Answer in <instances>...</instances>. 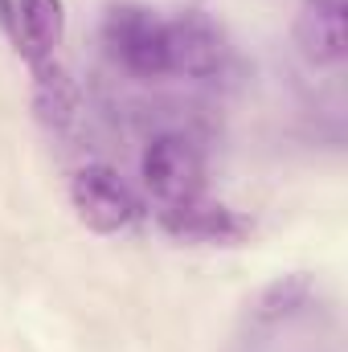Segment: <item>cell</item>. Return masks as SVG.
<instances>
[{"label": "cell", "instance_id": "obj_7", "mask_svg": "<svg viewBox=\"0 0 348 352\" xmlns=\"http://www.w3.org/2000/svg\"><path fill=\"white\" fill-rule=\"evenodd\" d=\"M345 0H307L295 21V41L312 66H336L348 50Z\"/></svg>", "mask_w": 348, "mask_h": 352}, {"label": "cell", "instance_id": "obj_6", "mask_svg": "<svg viewBox=\"0 0 348 352\" xmlns=\"http://www.w3.org/2000/svg\"><path fill=\"white\" fill-rule=\"evenodd\" d=\"M160 230L173 234L176 242H197V246H234L246 238V221L205 197H188L180 205H160Z\"/></svg>", "mask_w": 348, "mask_h": 352}, {"label": "cell", "instance_id": "obj_4", "mask_svg": "<svg viewBox=\"0 0 348 352\" xmlns=\"http://www.w3.org/2000/svg\"><path fill=\"white\" fill-rule=\"evenodd\" d=\"M0 25L12 50L33 66L54 62L66 37V4L62 0H0Z\"/></svg>", "mask_w": 348, "mask_h": 352}, {"label": "cell", "instance_id": "obj_5", "mask_svg": "<svg viewBox=\"0 0 348 352\" xmlns=\"http://www.w3.org/2000/svg\"><path fill=\"white\" fill-rule=\"evenodd\" d=\"M226 66V37L205 12H180L168 21V74L213 78Z\"/></svg>", "mask_w": 348, "mask_h": 352}, {"label": "cell", "instance_id": "obj_3", "mask_svg": "<svg viewBox=\"0 0 348 352\" xmlns=\"http://www.w3.org/2000/svg\"><path fill=\"white\" fill-rule=\"evenodd\" d=\"M70 205H74L78 221L90 226L94 234H119V230L135 226V217H140L135 192L107 164H87L70 176Z\"/></svg>", "mask_w": 348, "mask_h": 352}, {"label": "cell", "instance_id": "obj_1", "mask_svg": "<svg viewBox=\"0 0 348 352\" xmlns=\"http://www.w3.org/2000/svg\"><path fill=\"white\" fill-rule=\"evenodd\" d=\"M102 41L111 58L140 74V78H160L168 74V21L156 16L144 4H119L102 21Z\"/></svg>", "mask_w": 348, "mask_h": 352}, {"label": "cell", "instance_id": "obj_2", "mask_svg": "<svg viewBox=\"0 0 348 352\" xmlns=\"http://www.w3.org/2000/svg\"><path fill=\"white\" fill-rule=\"evenodd\" d=\"M140 173L148 192L160 201V205H180L188 197H201V184H205V156L201 148L180 135V131H164L156 135L148 148H144V160H140Z\"/></svg>", "mask_w": 348, "mask_h": 352}, {"label": "cell", "instance_id": "obj_9", "mask_svg": "<svg viewBox=\"0 0 348 352\" xmlns=\"http://www.w3.org/2000/svg\"><path fill=\"white\" fill-rule=\"evenodd\" d=\"M303 299H307V283H303V278H287V283H274V287L262 295L259 316H262V320H279V316L295 311V303H303Z\"/></svg>", "mask_w": 348, "mask_h": 352}, {"label": "cell", "instance_id": "obj_8", "mask_svg": "<svg viewBox=\"0 0 348 352\" xmlns=\"http://www.w3.org/2000/svg\"><path fill=\"white\" fill-rule=\"evenodd\" d=\"M33 107L50 127H66L74 115V87L58 62L33 66Z\"/></svg>", "mask_w": 348, "mask_h": 352}]
</instances>
